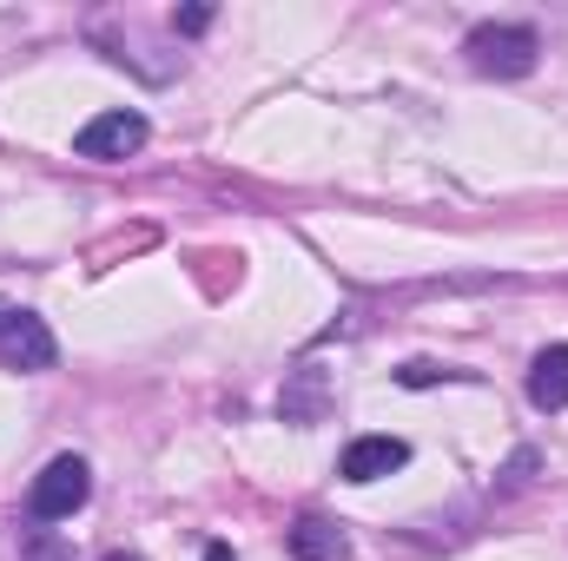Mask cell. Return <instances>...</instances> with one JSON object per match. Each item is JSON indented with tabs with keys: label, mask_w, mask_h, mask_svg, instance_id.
Segmentation results:
<instances>
[{
	"label": "cell",
	"mask_w": 568,
	"mask_h": 561,
	"mask_svg": "<svg viewBox=\"0 0 568 561\" xmlns=\"http://www.w3.org/2000/svg\"><path fill=\"white\" fill-rule=\"evenodd\" d=\"M436 377H469V370H436V364H404V370H397V384H410V390H424Z\"/></svg>",
	"instance_id": "8"
},
{
	"label": "cell",
	"mask_w": 568,
	"mask_h": 561,
	"mask_svg": "<svg viewBox=\"0 0 568 561\" xmlns=\"http://www.w3.org/2000/svg\"><path fill=\"white\" fill-rule=\"evenodd\" d=\"M145 133H152L145 113H126V106H120V113L87 120L80 140H73V152H80V159H133V152L145 145Z\"/></svg>",
	"instance_id": "4"
},
{
	"label": "cell",
	"mask_w": 568,
	"mask_h": 561,
	"mask_svg": "<svg viewBox=\"0 0 568 561\" xmlns=\"http://www.w3.org/2000/svg\"><path fill=\"white\" fill-rule=\"evenodd\" d=\"M0 364L7 370H47L53 364V330L20 304H0Z\"/></svg>",
	"instance_id": "3"
},
{
	"label": "cell",
	"mask_w": 568,
	"mask_h": 561,
	"mask_svg": "<svg viewBox=\"0 0 568 561\" xmlns=\"http://www.w3.org/2000/svg\"><path fill=\"white\" fill-rule=\"evenodd\" d=\"M284 542H291V555H297V561H344V555H351L344 529H337V522H324V516H304Z\"/></svg>",
	"instance_id": "7"
},
{
	"label": "cell",
	"mask_w": 568,
	"mask_h": 561,
	"mask_svg": "<svg viewBox=\"0 0 568 561\" xmlns=\"http://www.w3.org/2000/svg\"><path fill=\"white\" fill-rule=\"evenodd\" d=\"M463 53H469V67L489 73V80H523V73H536L542 40H536V27H523V20H483V27H469Z\"/></svg>",
	"instance_id": "1"
},
{
	"label": "cell",
	"mask_w": 568,
	"mask_h": 561,
	"mask_svg": "<svg viewBox=\"0 0 568 561\" xmlns=\"http://www.w3.org/2000/svg\"><path fill=\"white\" fill-rule=\"evenodd\" d=\"M106 561H140V555H106Z\"/></svg>",
	"instance_id": "11"
},
{
	"label": "cell",
	"mask_w": 568,
	"mask_h": 561,
	"mask_svg": "<svg viewBox=\"0 0 568 561\" xmlns=\"http://www.w3.org/2000/svg\"><path fill=\"white\" fill-rule=\"evenodd\" d=\"M529 404L536 410H568V344L536 350V364H529Z\"/></svg>",
	"instance_id": "6"
},
{
	"label": "cell",
	"mask_w": 568,
	"mask_h": 561,
	"mask_svg": "<svg viewBox=\"0 0 568 561\" xmlns=\"http://www.w3.org/2000/svg\"><path fill=\"white\" fill-rule=\"evenodd\" d=\"M404 462H410V442H397V436H357V442L344 449L337 476H344V482H384V476L404 469Z\"/></svg>",
	"instance_id": "5"
},
{
	"label": "cell",
	"mask_w": 568,
	"mask_h": 561,
	"mask_svg": "<svg viewBox=\"0 0 568 561\" xmlns=\"http://www.w3.org/2000/svg\"><path fill=\"white\" fill-rule=\"evenodd\" d=\"M172 27H179V33H205V27H212V7H179Z\"/></svg>",
	"instance_id": "9"
},
{
	"label": "cell",
	"mask_w": 568,
	"mask_h": 561,
	"mask_svg": "<svg viewBox=\"0 0 568 561\" xmlns=\"http://www.w3.org/2000/svg\"><path fill=\"white\" fill-rule=\"evenodd\" d=\"M205 561H232V549H225V542H212V549H205Z\"/></svg>",
	"instance_id": "10"
},
{
	"label": "cell",
	"mask_w": 568,
	"mask_h": 561,
	"mask_svg": "<svg viewBox=\"0 0 568 561\" xmlns=\"http://www.w3.org/2000/svg\"><path fill=\"white\" fill-rule=\"evenodd\" d=\"M87 496H93V469H87V456H53V462L33 476L27 509H33V522H67V516L87 509Z\"/></svg>",
	"instance_id": "2"
}]
</instances>
